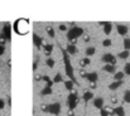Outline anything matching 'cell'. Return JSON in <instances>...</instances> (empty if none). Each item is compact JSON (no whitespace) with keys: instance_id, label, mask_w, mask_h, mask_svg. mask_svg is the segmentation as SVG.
Returning <instances> with one entry per match:
<instances>
[{"instance_id":"cell-1","label":"cell","mask_w":130,"mask_h":116,"mask_svg":"<svg viewBox=\"0 0 130 116\" xmlns=\"http://www.w3.org/2000/svg\"><path fill=\"white\" fill-rule=\"evenodd\" d=\"M60 46V44H58ZM60 49L62 52V57H63V62H64V71H66V76L71 79L72 82H73L76 86H80V83H78V81L75 78V72H73V67H72V63H71V59L68 57V53L66 52V49L62 48L60 46Z\"/></svg>"},{"instance_id":"cell-2","label":"cell","mask_w":130,"mask_h":116,"mask_svg":"<svg viewBox=\"0 0 130 116\" xmlns=\"http://www.w3.org/2000/svg\"><path fill=\"white\" fill-rule=\"evenodd\" d=\"M83 33H85V30H83L81 27H72L70 30L67 32V39H68L70 42L77 40L80 37H82Z\"/></svg>"},{"instance_id":"cell-3","label":"cell","mask_w":130,"mask_h":116,"mask_svg":"<svg viewBox=\"0 0 130 116\" xmlns=\"http://www.w3.org/2000/svg\"><path fill=\"white\" fill-rule=\"evenodd\" d=\"M78 102H80V97L77 96V93L75 91H72L68 95V98H67V107H68V110H75Z\"/></svg>"},{"instance_id":"cell-4","label":"cell","mask_w":130,"mask_h":116,"mask_svg":"<svg viewBox=\"0 0 130 116\" xmlns=\"http://www.w3.org/2000/svg\"><path fill=\"white\" fill-rule=\"evenodd\" d=\"M60 112H61V104L60 102H54V104L48 105V114L60 115Z\"/></svg>"},{"instance_id":"cell-5","label":"cell","mask_w":130,"mask_h":116,"mask_svg":"<svg viewBox=\"0 0 130 116\" xmlns=\"http://www.w3.org/2000/svg\"><path fill=\"white\" fill-rule=\"evenodd\" d=\"M102 62L106 64H112V66H115V64H116V58L111 53H106L102 56Z\"/></svg>"},{"instance_id":"cell-6","label":"cell","mask_w":130,"mask_h":116,"mask_svg":"<svg viewBox=\"0 0 130 116\" xmlns=\"http://www.w3.org/2000/svg\"><path fill=\"white\" fill-rule=\"evenodd\" d=\"M1 34L6 38V40H11V27H10L9 23H5V24H4Z\"/></svg>"},{"instance_id":"cell-7","label":"cell","mask_w":130,"mask_h":116,"mask_svg":"<svg viewBox=\"0 0 130 116\" xmlns=\"http://www.w3.org/2000/svg\"><path fill=\"white\" fill-rule=\"evenodd\" d=\"M33 44H34L35 48H38V49L42 48V38L37 33H33Z\"/></svg>"},{"instance_id":"cell-8","label":"cell","mask_w":130,"mask_h":116,"mask_svg":"<svg viewBox=\"0 0 130 116\" xmlns=\"http://www.w3.org/2000/svg\"><path fill=\"white\" fill-rule=\"evenodd\" d=\"M116 28H118V33H119L120 35H126V33H128V30H129L128 27L124 25V24H118Z\"/></svg>"},{"instance_id":"cell-9","label":"cell","mask_w":130,"mask_h":116,"mask_svg":"<svg viewBox=\"0 0 130 116\" xmlns=\"http://www.w3.org/2000/svg\"><path fill=\"white\" fill-rule=\"evenodd\" d=\"M93 106L95 107H97V108H104V98L102 97H97V98H95L93 100Z\"/></svg>"},{"instance_id":"cell-10","label":"cell","mask_w":130,"mask_h":116,"mask_svg":"<svg viewBox=\"0 0 130 116\" xmlns=\"http://www.w3.org/2000/svg\"><path fill=\"white\" fill-rule=\"evenodd\" d=\"M86 78L89 79V82H96L99 79V75L96 72H90V73H87V77Z\"/></svg>"},{"instance_id":"cell-11","label":"cell","mask_w":130,"mask_h":116,"mask_svg":"<svg viewBox=\"0 0 130 116\" xmlns=\"http://www.w3.org/2000/svg\"><path fill=\"white\" fill-rule=\"evenodd\" d=\"M82 97H83V101H85V105H87V102L93 97V93H92V92H89V91H85Z\"/></svg>"},{"instance_id":"cell-12","label":"cell","mask_w":130,"mask_h":116,"mask_svg":"<svg viewBox=\"0 0 130 116\" xmlns=\"http://www.w3.org/2000/svg\"><path fill=\"white\" fill-rule=\"evenodd\" d=\"M121 85H122V81H115V82H112V83L109 85V90L115 91V90H118Z\"/></svg>"},{"instance_id":"cell-13","label":"cell","mask_w":130,"mask_h":116,"mask_svg":"<svg viewBox=\"0 0 130 116\" xmlns=\"http://www.w3.org/2000/svg\"><path fill=\"white\" fill-rule=\"evenodd\" d=\"M90 63H91V61H90L89 57H85V58H82V59H80V66H81L82 68L90 66Z\"/></svg>"},{"instance_id":"cell-14","label":"cell","mask_w":130,"mask_h":116,"mask_svg":"<svg viewBox=\"0 0 130 116\" xmlns=\"http://www.w3.org/2000/svg\"><path fill=\"white\" fill-rule=\"evenodd\" d=\"M114 110H115V116H125V111H124V107L122 106H118Z\"/></svg>"},{"instance_id":"cell-15","label":"cell","mask_w":130,"mask_h":116,"mask_svg":"<svg viewBox=\"0 0 130 116\" xmlns=\"http://www.w3.org/2000/svg\"><path fill=\"white\" fill-rule=\"evenodd\" d=\"M66 52H67L68 54H76V52H77V47L73 46V44H68L67 48H66Z\"/></svg>"},{"instance_id":"cell-16","label":"cell","mask_w":130,"mask_h":116,"mask_svg":"<svg viewBox=\"0 0 130 116\" xmlns=\"http://www.w3.org/2000/svg\"><path fill=\"white\" fill-rule=\"evenodd\" d=\"M111 30H112V25H111L110 21H107V23L104 25V33H105L106 35H109V34L111 33Z\"/></svg>"},{"instance_id":"cell-17","label":"cell","mask_w":130,"mask_h":116,"mask_svg":"<svg viewBox=\"0 0 130 116\" xmlns=\"http://www.w3.org/2000/svg\"><path fill=\"white\" fill-rule=\"evenodd\" d=\"M102 69H104L105 72H109V73H115V71H116L115 66H112V64H106V66H104Z\"/></svg>"},{"instance_id":"cell-18","label":"cell","mask_w":130,"mask_h":116,"mask_svg":"<svg viewBox=\"0 0 130 116\" xmlns=\"http://www.w3.org/2000/svg\"><path fill=\"white\" fill-rule=\"evenodd\" d=\"M43 49H44V52L47 56H50V53H52V50H53V44H44V46H42Z\"/></svg>"},{"instance_id":"cell-19","label":"cell","mask_w":130,"mask_h":116,"mask_svg":"<svg viewBox=\"0 0 130 116\" xmlns=\"http://www.w3.org/2000/svg\"><path fill=\"white\" fill-rule=\"evenodd\" d=\"M40 95L42 96H48V95H52V87H44L42 91H40Z\"/></svg>"},{"instance_id":"cell-20","label":"cell","mask_w":130,"mask_h":116,"mask_svg":"<svg viewBox=\"0 0 130 116\" xmlns=\"http://www.w3.org/2000/svg\"><path fill=\"white\" fill-rule=\"evenodd\" d=\"M125 73L124 72H115V75H114V78H115V81H122V78H124Z\"/></svg>"},{"instance_id":"cell-21","label":"cell","mask_w":130,"mask_h":116,"mask_svg":"<svg viewBox=\"0 0 130 116\" xmlns=\"http://www.w3.org/2000/svg\"><path fill=\"white\" fill-rule=\"evenodd\" d=\"M63 83H64V87H66L68 91H72V90H73V85H75V83L72 82L71 79H67V81H64Z\"/></svg>"},{"instance_id":"cell-22","label":"cell","mask_w":130,"mask_h":116,"mask_svg":"<svg viewBox=\"0 0 130 116\" xmlns=\"http://www.w3.org/2000/svg\"><path fill=\"white\" fill-rule=\"evenodd\" d=\"M47 33H48V35H49L50 38H54V29H53L52 25H48L47 27Z\"/></svg>"},{"instance_id":"cell-23","label":"cell","mask_w":130,"mask_h":116,"mask_svg":"<svg viewBox=\"0 0 130 116\" xmlns=\"http://www.w3.org/2000/svg\"><path fill=\"white\" fill-rule=\"evenodd\" d=\"M124 102L130 104V90H126L124 92Z\"/></svg>"},{"instance_id":"cell-24","label":"cell","mask_w":130,"mask_h":116,"mask_svg":"<svg viewBox=\"0 0 130 116\" xmlns=\"http://www.w3.org/2000/svg\"><path fill=\"white\" fill-rule=\"evenodd\" d=\"M95 52H96V49L93 48V47H89L87 49H86L85 53H86V56L89 57V56H93V54H95Z\"/></svg>"},{"instance_id":"cell-25","label":"cell","mask_w":130,"mask_h":116,"mask_svg":"<svg viewBox=\"0 0 130 116\" xmlns=\"http://www.w3.org/2000/svg\"><path fill=\"white\" fill-rule=\"evenodd\" d=\"M63 81V78H62V75L61 73H57L56 76H54V78H53V82L54 83H60V82H62Z\"/></svg>"},{"instance_id":"cell-26","label":"cell","mask_w":130,"mask_h":116,"mask_svg":"<svg viewBox=\"0 0 130 116\" xmlns=\"http://www.w3.org/2000/svg\"><path fill=\"white\" fill-rule=\"evenodd\" d=\"M130 56V53H129V50H124V52H121V53H119V58H121V59H126V58Z\"/></svg>"},{"instance_id":"cell-27","label":"cell","mask_w":130,"mask_h":116,"mask_svg":"<svg viewBox=\"0 0 130 116\" xmlns=\"http://www.w3.org/2000/svg\"><path fill=\"white\" fill-rule=\"evenodd\" d=\"M54 59H52V58H47V61H46V64H47V66L48 67H50V68H52V67H54Z\"/></svg>"},{"instance_id":"cell-28","label":"cell","mask_w":130,"mask_h":116,"mask_svg":"<svg viewBox=\"0 0 130 116\" xmlns=\"http://www.w3.org/2000/svg\"><path fill=\"white\" fill-rule=\"evenodd\" d=\"M124 48H125V50H130V39L129 38L124 39Z\"/></svg>"},{"instance_id":"cell-29","label":"cell","mask_w":130,"mask_h":116,"mask_svg":"<svg viewBox=\"0 0 130 116\" xmlns=\"http://www.w3.org/2000/svg\"><path fill=\"white\" fill-rule=\"evenodd\" d=\"M124 73L130 76V63H126L125 66H124Z\"/></svg>"},{"instance_id":"cell-30","label":"cell","mask_w":130,"mask_h":116,"mask_svg":"<svg viewBox=\"0 0 130 116\" xmlns=\"http://www.w3.org/2000/svg\"><path fill=\"white\" fill-rule=\"evenodd\" d=\"M105 110L107 111V114H109V116H115V110H114L112 107H110V106H109V107H106Z\"/></svg>"},{"instance_id":"cell-31","label":"cell","mask_w":130,"mask_h":116,"mask_svg":"<svg viewBox=\"0 0 130 116\" xmlns=\"http://www.w3.org/2000/svg\"><path fill=\"white\" fill-rule=\"evenodd\" d=\"M78 75H80L82 78H86V77H87V72H86V71L82 68V69H80V71H78Z\"/></svg>"},{"instance_id":"cell-32","label":"cell","mask_w":130,"mask_h":116,"mask_svg":"<svg viewBox=\"0 0 130 116\" xmlns=\"http://www.w3.org/2000/svg\"><path fill=\"white\" fill-rule=\"evenodd\" d=\"M102 46H104V47H110V46H111V40H110L109 38L104 39V40H102Z\"/></svg>"},{"instance_id":"cell-33","label":"cell","mask_w":130,"mask_h":116,"mask_svg":"<svg viewBox=\"0 0 130 116\" xmlns=\"http://www.w3.org/2000/svg\"><path fill=\"white\" fill-rule=\"evenodd\" d=\"M5 42H6V38L3 34H0V46H5Z\"/></svg>"},{"instance_id":"cell-34","label":"cell","mask_w":130,"mask_h":116,"mask_svg":"<svg viewBox=\"0 0 130 116\" xmlns=\"http://www.w3.org/2000/svg\"><path fill=\"white\" fill-rule=\"evenodd\" d=\"M40 111H43V112H48V105H46V104L40 105Z\"/></svg>"},{"instance_id":"cell-35","label":"cell","mask_w":130,"mask_h":116,"mask_svg":"<svg viewBox=\"0 0 130 116\" xmlns=\"http://www.w3.org/2000/svg\"><path fill=\"white\" fill-rule=\"evenodd\" d=\"M82 38H83V42H86V43H89V42H90V35H89V34H85V33H83Z\"/></svg>"},{"instance_id":"cell-36","label":"cell","mask_w":130,"mask_h":116,"mask_svg":"<svg viewBox=\"0 0 130 116\" xmlns=\"http://www.w3.org/2000/svg\"><path fill=\"white\" fill-rule=\"evenodd\" d=\"M110 101H111V104H114V105H116L118 104V97L116 96H111V98H110Z\"/></svg>"},{"instance_id":"cell-37","label":"cell","mask_w":130,"mask_h":116,"mask_svg":"<svg viewBox=\"0 0 130 116\" xmlns=\"http://www.w3.org/2000/svg\"><path fill=\"white\" fill-rule=\"evenodd\" d=\"M4 107H5V101L3 98H0V110H3Z\"/></svg>"},{"instance_id":"cell-38","label":"cell","mask_w":130,"mask_h":116,"mask_svg":"<svg viewBox=\"0 0 130 116\" xmlns=\"http://www.w3.org/2000/svg\"><path fill=\"white\" fill-rule=\"evenodd\" d=\"M5 53V46H0V56H3Z\"/></svg>"},{"instance_id":"cell-39","label":"cell","mask_w":130,"mask_h":116,"mask_svg":"<svg viewBox=\"0 0 130 116\" xmlns=\"http://www.w3.org/2000/svg\"><path fill=\"white\" fill-rule=\"evenodd\" d=\"M101 116H109V114H107L105 108H101Z\"/></svg>"},{"instance_id":"cell-40","label":"cell","mask_w":130,"mask_h":116,"mask_svg":"<svg viewBox=\"0 0 130 116\" xmlns=\"http://www.w3.org/2000/svg\"><path fill=\"white\" fill-rule=\"evenodd\" d=\"M42 79H43V81H44L46 83H48V82L50 81V78H49L48 76H43V77H42Z\"/></svg>"},{"instance_id":"cell-41","label":"cell","mask_w":130,"mask_h":116,"mask_svg":"<svg viewBox=\"0 0 130 116\" xmlns=\"http://www.w3.org/2000/svg\"><path fill=\"white\" fill-rule=\"evenodd\" d=\"M60 29H61L62 32H64V30H66L67 28H66V25H64V24H61V25H60Z\"/></svg>"},{"instance_id":"cell-42","label":"cell","mask_w":130,"mask_h":116,"mask_svg":"<svg viewBox=\"0 0 130 116\" xmlns=\"http://www.w3.org/2000/svg\"><path fill=\"white\" fill-rule=\"evenodd\" d=\"M67 115H68V116H75V112H73V110H68Z\"/></svg>"},{"instance_id":"cell-43","label":"cell","mask_w":130,"mask_h":116,"mask_svg":"<svg viewBox=\"0 0 130 116\" xmlns=\"http://www.w3.org/2000/svg\"><path fill=\"white\" fill-rule=\"evenodd\" d=\"M90 87L91 88H96V82H90Z\"/></svg>"},{"instance_id":"cell-44","label":"cell","mask_w":130,"mask_h":116,"mask_svg":"<svg viewBox=\"0 0 130 116\" xmlns=\"http://www.w3.org/2000/svg\"><path fill=\"white\" fill-rule=\"evenodd\" d=\"M34 79H35V81H40L42 77H40V76H35V77H34Z\"/></svg>"},{"instance_id":"cell-45","label":"cell","mask_w":130,"mask_h":116,"mask_svg":"<svg viewBox=\"0 0 130 116\" xmlns=\"http://www.w3.org/2000/svg\"><path fill=\"white\" fill-rule=\"evenodd\" d=\"M35 69H37V62L33 63V71H35Z\"/></svg>"},{"instance_id":"cell-46","label":"cell","mask_w":130,"mask_h":116,"mask_svg":"<svg viewBox=\"0 0 130 116\" xmlns=\"http://www.w3.org/2000/svg\"><path fill=\"white\" fill-rule=\"evenodd\" d=\"M8 105H9V106L11 105V98H10V97H8Z\"/></svg>"}]
</instances>
